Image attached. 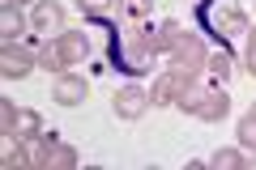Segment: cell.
<instances>
[{"mask_svg":"<svg viewBox=\"0 0 256 170\" xmlns=\"http://www.w3.org/2000/svg\"><path fill=\"white\" fill-rule=\"evenodd\" d=\"M162 55V34L154 30V21H111V64L132 77L154 68V60Z\"/></svg>","mask_w":256,"mask_h":170,"instance_id":"6da1fadb","label":"cell"},{"mask_svg":"<svg viewBox=\"0 0 256 170\" xmlns=\"http://www.w3.org/2000/svg\"><path fill=\"white\" fill-rule=\"evenodd\" d=\"M196 17H201V26L210 30V34H218L222 43L252 34V17L239 13V0H201V4H196Z\"/></svg>","mask_w":256,"mask_h":170,"instance_id":"7a4b0ae2","label":"cell"},{"mask_svg":"<svg viewBox=\"0 0 256 170\" xmlns=\"http://www.w3.org/2000/svg\"><path fill=\"white\" fill-rule=\"evenodd\" d=\"M205 60H210V51H205L201 34H192V30H184V38L166 51V68H184V72H205Z\"/></svg>","mask_w":256,"mask_h":170,"instance_id":"3957f363","label":"cell"},{"mask_svg":"<svg viewBox=\"0 0 256 170\" xmlns=\"http://www.w3.org/2000/svg\"><path fill=\"white\" fill-rule=\"evenodd\" d=\"M30 30L43 38H60L68 30V13H64L60 0H38L34 9H30Z\"/></svg>","mask_w":256,"mask_h":170,"instance_id":"277c9868","label":"cell"},{"mask_svg":"<svg viewBox=\"0 0 256 170\" xmlns=\"http://www.w3.org/2000/svg\"><path fill=\"white\" fill-rule=\"evenodd\" d=\"M34 68H38V51H30V47H22V43H4L0 47V77L4 81H22Z\"/></svg>","mask_w":256,"mask_h":170,"instance_id":"5b68a950","label":"cell"},{"mask_svg":"<svg viewBox=\"0 0 256 170\" xmlns=\"http://www.w3.org/2000/svg\"><path fill=\"white\" fill-rule=\"evenodd\" d=\"M188 81H192V72H184V68H162V72L154 77V90H150L154 107H175Z\"/></svg>","mask_w":256,"mask_h":170,"instance_id":"8992f818","label":"cell"},{"mask_svg":"<svg viewBox=\"0 0 256 170\" xmlns=\"http://www.w3.org/2000/svg\"><path fill=\"white\" fill-rule=\"evenodd\" d=\"M111 107H116L120 119H141L150 107H154V98H150V90H141V85H124V90H116V98H111Z\"/></svg>","mask_w":256,"mask_h":170,"instance_id":"52a82bcc","label":"cell"},{"mask_svg":"<svg viewBox=\"0 0 256 170\" xmlns=\"http://www.w3.org/2000/svg\"><path fill=\"white\" fill-rule=\"evenodd\" d=\"M86 98H90V81L77 72H60L52 81V102H60V107H82Z\"/></svg>","mask_w":256,"mask_h":170,"instance_id":"ba28073f","label":"cell"},{"mask_svg":"<svg viewBox=\"0 0 256 170\" xmlns=\"http://www.w3.org/2000/svg\"><path fill=\"white\" fill-rule=\"evenodd\" d=\"M226 115H230V94H226V85H210L205 98H201V107H196V119H201V124H222Z\"/></svg>","mask_w":256,"mask_h":170,"instance_id":"9c48e42d","label":"cell"},{"mask_svg":"<svg viewBox=\"0 0 256 170\" xmlns=\"http://www.w3.org/2000/svg\"><path fill=\"white\" fill-rule=\"evenodd\" d=\"M56 43H60V55H64L68 68H73V64H86V55H90V38H86V30H64Z\"/></svg>","mask_w":256,"mask_h":170,"instance_id":"30bf717a","label":"cell"},{"mask_svg":"<svg viewBox=\"0 0 256 170\" xmlns=\"http://www.w3.org/2000/svg\"><path fill=\"white\" fill-rule=\"evenodd\" d=\"M77 149L68 141H60V132H47V170H73Z\"/></svg>","mask_w":256,"mask_h":170,"instance_id":"8fae6325","label":"cell"},{"mask_svg":"<svg viewBox=\"0 0 256 170\" xmlns=\"http://www.w3.org/2000/svg\"><path fill=\"white\" fill-rule=\"evenodd\" d=\"M4 136H18V141H34V136H43V115L30 107H18V119H13V128Z\"/></svg>","mask_w":256,"mask_h":170,"instance_id":"7c38bea8","label":"cell"},{"mask_svg":"<svg viewBox=\"0 0 256 170\" xmlns=\"http://www.w3.org/2000/svg\"><path fill=\"white\" fill-rule=\"evenodd\" d=\"M26 30H30V17H22V9L0 4V34H4V43H22Z\"/></svg>","mask_w":256,"mask_h":170,"instance_id":"4fadbf2b","label":"cell"},{"mask_svg":"<svg viewBox=\"0 0 256 170\" xmlns=\"http://www.w3.org/2000/svg\"><path fill=\"white\" fill-rule=\"evenodd\" d=\"M38 68L56 72V77H60V72H68V64H64L60 43H56V38H43V43H38Z\"/></svg>","mask_w":256,"mask_h":170,"instance_id":"5bb4252c","label":"cell"},{"mask_svg":"<svg viewBox=\"0 0 256 170\" xmlns=\"http://www.w3.org/2000/svg\"><path fill=\"white\" fill-rule=\"evenodd\" d=\"M230 72H235V68H230V55H226V47H222V51H214L210 60H205V77H210L214 85H226V81H230Z\"/></svg>","mask_w":256,"mask_h":170,"instance_id":"9a60e30c","label":"cell"},{"mask_svg":"<svg viewBox=\"0 0 256 170\" xmlns=\"http://www.w3.org/2000/svg\"><path fill=\"white\" fill-rule=\"evenodd\" d=\"M4 170H18V166H30V149L26 141H18V136H4Z\"/></svg>","mask_w":256,"mask_h":170,"instance_id":"2e32d148","label":"cell"},{"mask_svg":"<svg viewBox=\"0 0 256 170\" xmlns=\"http://www.w3.org/2000/svg\"><path fill=\"white\" fill-rule=\"evenodd\" d=\"M116 13H120V21H146L154 13V0H120Z\"/></svg>","mask_w":256,"mask_h":170,"instance_id":"e0dca14e","label":"cell"},{"mask_svg":"<svg viewBox=\"0 0 256 170\" xmlns=\"http://www.w3.org/2000/svg\"><path fill=\"white\" fill-rule=\"evenodd\" d=\"M116 4L120 0H77V9H82L90 21H107L111 13H116Z\"/></svg>","mask_w":256,"mask_h":170,"instance_id":"ac0fdd59","label":"cell"},{"mask_svg":"<svg viewBox=\"0 0 256 170\" xmlns=\"http://www.w3.org/2000/svg\"><path fill=\"white\" fill-rule=\"evenodd\" d=\"M235 141H239V149H244V153L256 149V115H252V111L235 124Z\"/></svg>","mask_w":256,"mask_h":170,"instance_id":"d6986e66","label":"cell"},{"mask_svg":"<svg viewBox=\"0 0 256 170\" xmlns=\"http://www.w3.org/2000/svg\"><path fill=\"white\" fill-rule=\"evenodd\" d=\"M210 166L214 170H244V149H214Z\"/></svg>","mask_w":256,"mask_h":170,"instance_id":"ffe728a7","label":"cell"},{"mask_svg":"<svg viewBox=\"0 0 256 170\" xmlns=\"http://www.w3.org/2000/svg\"><path fill=\"white\" fill-rule=\"evenodd\" d=\"M158 34H162V55H166V51L184 38V26H180V21H162V26H158Z\"/></svg>","mask_w":256,"mask_h":170,"instance_id":"44dd1931","label":"cell"},{"mask_svg":"<svg viewBox=\"0 0 256 170\" xmlns=\"http://www.w3.org/2000/svg\"><path fill=\"white\" fill-rule=\"evenodd\" d=\"M13 119H18V107H13L9 98H0V132H9Z\"/></svg>","mask_w":256,"mask_h":170,"instance_id":"7402d4cb","label":"cell"},{"mask_svg":"<svg viewBox=\"0 0 256 170\" xmlns=\"http://www.w3.org/2000/svg\"><path fill=\"white\" fill-rule=\"evenodd\" d=\"M244 68L256 77V43H252V38H248V47H244Z\"/></svg>","mask_w":256,"mask_h":170,"instance_id":"603a6c76","label":"cell"},{"mask_svg":"<svg viewBox=\"0 0 256 170\" xmlns=\"http://www.w3.org/2000/svg\"><path fill=\"white\" fill-rule=\"evenodd\" d=\"M0 4H13V9H22V4H38V0H0Z\"/></svg>","mask_w":256,"mask_h":170,"instance_id":"cb8c5ba5","label":"cell"},{"mask_svg":"<svg viewBox=\"0 0 256 170\" xmlns=\"http://www.w3.org/2000/svg\"><path fill=\"white\" fill-rule=\"evenodd\" d=\"M244 166H252V170H256V149H252V153H244Z\"/></svg>","mask_w":256,"mask_h":170,"instance_id":"d4e9b609","label":"cell"},{"mask_svg":"<svg viewBox=\"0 0 256 170\" xmlns=\"http://www.w3.org/2000/svg\"><path fill=\"white\" fill-rule=\"evenodd\" d=\"M248 38H252V43H256V21H252V34H248Z\"/></svg>","mask_w":256,"mask_h":170,"instance_id":"484cf974","label":"cell"},{"mask_svg":"<svg viewBox=\"0 0 256 170\" xmlns=\"http://www.w3.org/2000/svg\"><path fill=\"white\" fill-rule=\"evenodd\" d=\"M252 115H256V102H252Z\"/></svg>","mask_w":256,"mask_h":170,"instance_id":"4316f807","label":"cell"},{"mask_svg":"<svg viewBox=\"0 0 256 170\" xmlns=\"http://www.w3.org/2000/svg\"><path fill=\"white\" fill-rule=\"evenodd\" d=\"M196 4H201V0H196Z\"/></svg>","mask_w":256,"mask_h":170,"instance_id":"83f0119b","label":"cell"}]
</instances>
